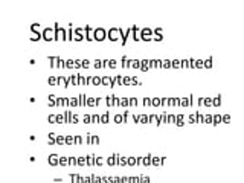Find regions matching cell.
Here are the masks:
<instances>
[{
    "label": "cell",
    "mask_w": 244,
    "mask_h": 183,
    "mask_svg": "<svg viewBox=\"0 0 244 183\" xmlns=\"http://www.w3.org/2000/svg\"><path fill=\"white\" fill-rule=\"evenodd\" d=\"M90 120H92V116H84V122H86V124H90Z\"/></svg>",
    "instance_id": "obj_16"
},
{
    "label": "cell",
    "mask_w": 244,
    "mask_h": 183,
    "mask_svg": "<svg viewBox=\"0 0 244 183\" xmlns=\"http://www.w3.org/2000/svg\"><path fill=\"white\" fill-rule=\"evenodd\" d=\"M119 34H121V31L119 29H116V28H112L107 32V38H110L112 41H116V40L119 38Z\"/></svg>",
    "instance_id": "obj_3"
},
{
    "label": "cell",
    "mask_w": 244,
    "mask_h": 183,
    "mask_svg": "<svg viewBox=\"0 0 244 183\" xmlns=\"http://www.w3.org/2000/svg\"><path fill=\"white\" fill-rule=\"evenodd\" d=\"M57 144H58V145H63V144H66L64 136H58V137H57Z\"/></svg>",
    "instance_id": "obj_8"
},
{
    "label": "cell",
    "mask_w": 244,
    "mask_h": 183,
    "mask_svg": "<svg viewBox=\"0 0 244 183\" xmlns=\"http://www.w3.org/2000/svg\"><path fill=\"white\" fill-rule=\"evenodd\" d=\"M84 31H86V29H76V35H75V40H76V41H81V40L84 38V37H82V32H84Z\"/></svg>",
    "instance_id": "obj_6"
},
{
    "label": "cell",
    "mask_w": 244,
    "mask_h": 183,
    "mask_svg": "<svg viewBox=\"0 0 244 183\" xmlns=\"http://www.w3.org/2000/svg\"><path fill=\"white\" fill-rule=\"evenodd\" d=\"M79 105H86V95H79Z\"/></svg>",
    "instance_id": "obj_10"
},
{
    "label": "cell",
    "mask_w": 244,
    "mask_h": 183,
    "mask_svg": "<svg viewBox=\"0 0 244 183\" xmlns=\"http://www.w3.org/2000/svg\"><path fill=\"white\" fill-rule=\"evenodd\" d=\"M84 162H86L84 157H78V165H84Z\"/></svg>",
    "instance_id": "obj_22"
},
{
    "label": "cell",
    "mask_w": 244,
    "mask_h": 183,
    "mask_svg": "<svg viewBox=\"0 0 244 183\" xmlns=\"http://www.w3.org/2000/svg\"><path fill=\"white\" fill-rule=\"evenodd\" d=\"M96 120L99 122V120H101V118H99V116H95V114H93V116H92V122H96Z\"/></svg>",
    "instance_id": "obj_20"
},
{
    "label": "cell",
    "mask_w": 244,
    "mask_h": 183,
    "mask_svg": "<svg viewBox=\"0 0 244 183\" xmlns=\"http://www.w3.org/2000/svg\"><path fill=\"white\" fill-rule=\"evenodd\" d=\"M110 61H112V63H108V66H110V67H114V66H116V63H114V60H110Z\"/></svg>",
    "instance_id": "obj_25"
},
{
    "label": "cell",
    "mask_w": 244,
    "mask_h": 183,
    "mask_svg": "<svg viewBox=\"0 0 244 183\" xmlns=\"http://www.w3.org/2000/svg\"><path fill=\"white\" fill-rule=\"evenodd\" d=\"M55 104H57L55 96H54V95H51V96H49V105H55Z\"/></svg>",
    "instance_id": "obj_9"
},
{
    "label": "cell",
    "mask_w": 244,
    "mask_h": 183,
    "mask_svg": "<svg viewBox=\"0 0 244 183\" xmlns=\"http://www.w3.org/2000/svg\"><path fill=\"white\" fill-rule=\"evenodd\" d=\"M93 83L98 86V84H102V79H101V78H93Z\"/></svg>",
    "instance_id": "obj_18"
},
{
    "label": "cell",
    "mask_w": 244,
    "mask_h": 183,
    "mask_svg": "<svg viewBox=\"0 0 244 183\" xmlns=\"http://www.w3.org/2000/svg\"><path fill=\"white\" fill-rule=\"evenodd\" d=\"M49 83H51V84H55L57 81H55V78H49Z\"/></svg>",
    "instance_id": "obj_26"
},
{
    "label": "cell",
    "mask_w": 244,
    "mask_h": 183,
    "mask_svg": "<svg viewBox=\"0 0 244 183\" xmlns=\"http://www.w3.org/2000/svg\"><path fill=\"white\" fill-rule=\"evenodd\" d=\"M95 67H96V69H99V67H102V63H101V61H99V60H96V61H95Z\"/></svg>",
    "instance_id": "obj_17"
},
{
    "label": "cell",
    "mask_w": 244,
    "mask_h": 183,
    "mask_svg": "<svg viewBox=\"0 0 244 183\" xmlns=\"http://www.w3.org/2000/svg\"><path fill=\"white\" fill-rule=\"evenodd\" d=\"M107 38V31L102 29V28H98L95 29V40L96 41H102V40Z\"/></svg>",
    "instance_id": "obj_1"
},
{
    "label": "cell",
    "mask_w": 244,
    "mask_h": 183,
    "mask_svg": "<svg viewBox=\"0 0 244 183\" xmlns=\"http://www.w3.org/2000/svg\"><path fill=\"white\" fill-rule=\"evenodd\" d=\"M60 165H69V160L66 157H60Z\"/></svg>",
    "instance_id": "obj_13"
},
{
    "label": "cell",
    "mask_w": 244,
    "mask_h": 183,
    "mask_svg": "<svg viewBox=\"0 0 244 183\" xmlns=\"http://www.w3.org/2000/svg\"><path fill=\"white\" fill-rule=\"evenodd\" d=\"M114 119H116V122H121V120H122V118H121V116H116Z\"/></svg>",
    "instance_id": "obj_29"
},
{
    "label": "cell",
    "mask_w": 244,
    "mask_h": 183,
    "mask_svg": "<svg viewBox=\"0 0 244 183\" xmlns=\"http://www.w3.org/2000/svg\"><path fill=\"white\" fill-rule=\"evenodd\" d=\"M72 142H73V139H72L70 136H67V137H66V144H67V145H70Z\"/></svg>",
    "instance_id": "obj_21"
},
{
    "label": "cell",
    "mask_w": 244,
    "mask_h": 183,
    "mask_svg": "<svg viewBox=\"0 0 244 183\" xmlns=\"http://www.w3.org/2000/svg\"><path fill=\"white\" fill-rule=\"evenodd\" d=\"M81 66H82V67H86V69H87V67H88V66H90V63H88V61H87V60H84V61H82V63H81Z\"/></svg>",
    "instance_id": "obj_19"
},
{
    "label": "cell",
    "mask_w": 244,
    "mask_h": 183,
    "mask_svg": "<svg viewBox=\"0 0 244 183\" xmlns=\"http://www.w3.org/2000/svg\"><path fill=\"white\" fill-rule=\"evenodd\" d=\"M49 122H51V124H57V116L51 114V116H49Z\"/></svg>",
    "instance_id": "obj_12"
},
{
    "label": "cell",
    "mask_w": 244,
    "mask_h": 183,
    "mask_svg": "<svg viewBox=\"0 0 244 183\" xmlns=\"http://www.w3.org/2000/svg\"><path fill=\"white\" fill-rule=\"evenodd\" d=\"M73 37H72V29H69L67 31V40H72Z\"/></svg>",
    "instance_id": "obj_23"
},
{
    "label": "cell",
    "mask_w": 244,
    "mask_h": 183,
    "mask_svg": "<svg viewBox=\"0 0 244 183\" xmlns=\"http://www.w3.org/2000/svg\"><path fill=\"white\" fill-rule=\"evenodd\" d=\"M43 38L46 40V41H51V40H55V29H44L43 31Z\"/></svg>",
    "instance_id": "obj_2"
},
{
    "label": "cell",
    "mask_w": 244,
    "mask_h": 183,
    "mask_svg": "<svg viewBox=\"0 0 244 183\" xmlns=\"http://www.w3.org/2000/svg\"><path fill=\"white\" fill-rule=\"evenodd\" d=\"M47 160H49V165H52V166H55V165L60 163V157H58L57 154H51Z\"/></svg>",
    "instance_id": "obj_4"
},
{
    "label": "cell",
    "mask_w": 244,
    "mask_h": 183,
    "mask_svg": "<svg viewBox=\"0 0 244 183\" xmlns=\"http://www.w3.org/2000/svg\"><path fill=\"white\" fill-rule=\"evenodd\" d=\"M86 34H87V40H88V41L95 40V29H92L90 26H86Z\"/></svg>",
    "instance_id": "obj_5"
},
{
    "label": "cell",
    "mask_w": 244,
    "mask_h": 183,
    "mask_svg": "<svg viewBox=\"0 0 244 183\" xmlns=\"http://www.w3.org/2000/svg\"><path fill=\"white\" fill-rule=\"evenodd\" d=\"M70 105H78V101L75 99V98H73V99H70Z\"/></svg>",
    "instance_id": "obj_24"
},
{
    "label": "cell",
    "mask_w": 244,
    "mask_h": 183,
    "mask_svg": "<svg viewBox=\"0 0 244 183\" xmlns=\"http://www.w3.org/2000/svg\"><path fill=\"white\" fill-rule=\"evenodd\" d=\"M63 122H66V119L63 116H57V124H63Z\"/></svg>",
    "instance_id": "obj_14"
},
{
    "label": "cell",
    "mask_w": 244,
    "mask_h": 183,
    "mask_svg": "<svg viewBox=\"0 0 244 183\" xmlns=\"http://www.w3.org/2000/svg\"><path fill=\"white\" fill-rule=\"evenodd\" d=\"M75 142H76V144H81V137H75Z\"/></svg>",
    "instance_id": "obj_27"
},
{
    "label": "cell",
    "mask_w": 244,
    "mask_h": 183,
    "mask_svg": "<svg viewBox=\"0 0 244 183\" xmlns=\"http://www.w3.org/2000/svg\"><path fill=\"white\" fill-rule=\"evenodd\" d=\"M101 122H102V124H107V122H108V114H104L102 118H101Z\"/></svg>",
    "instance_id": "obj_15"
},
{
    "label": "cell",
    "mask_w": 244,
    "mask_h": 183,
    "mask_svg": "<svg viewBox=\"0 0 244 183\" xmlns=\"http://www.w3.org/2000/svg\"><path fill=\"white\" fill-rule=\"evenodd\" d=\"M93 142H95V144H99V137H93Z\"/></svg>",
    "instance_id": "obj_28"
},
{
    "label": "cell",
    "mask_w": 244,
    "mask_h": 183,
    "mask_svg": "<svg viewBox=\"0 0 244 183\" xmlns=\"http://www.w3.org/2000/svg\"><path fill=\"white\" fill-rule=\"evenodd\" d=\"M102 84H104V86H110V84H112V81H110L108 77H105V78H102Z\"/></svg>",
    "instance_id": "obj_11"
},
{
    "label": "cell",
    "mask_w": 244,
    "mask_h": 183,
    "mask_svg": "<svg viewBox=\"0 0 244 183\" xmlns=\"http://www.w3.org/2000/svg\"><path fill=\"white\" fill-rule=\"evenodd\" d=\"M49 144H57V137H55V133H51V134H49Z\"/></svg>",
    "instance_id": "obj_7"
}]
</instances>
